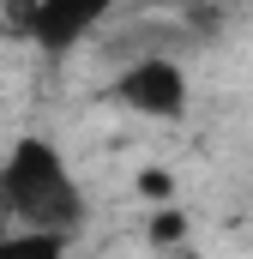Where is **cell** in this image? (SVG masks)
I'll use <instances>...</instances> for the list:
<instances>
[{
	"label": "cell",
	"mask_w": 253,
	"mask_h": 259,
	"mask_svg": "<svg viewBox=\"0 0 253 259\" xmlns=\"http://www.w3.org/2000/svg\"><path fill=\"white\" fill-rule=\"evenodd\" d=\"M151 241H157V247H169V241H187V217H181L175 205H163V211L151 217Z\"/></svg>",
	"instance_id": "277c9868"
},
{
	"label": "cell",
	"mask_w": 253,
	"mask_h": 259,
	"mask_svg": "<svg viewBox=\"0 0 253 259\" xmlns=\"http://www.w3.org/2000/svg\"><path fill=\"white\" fill-rule=\"evenodd\" d=\"M109 6H115V0H36L24 36H30L36 49H49V55H66L72 42H85V36L109 18Z\"/></svg>",
	"instance_id": "3957f363"
},
{
	"label": "cell",
	"mask_w": 253,
	"mask_h": 259,
	"mask_svg": "<svg viewBox=\"0 0 253 259\" xmlns=\"http://www.w3.org/2000/svg\"><path fill=\"white\" fill-rule=\"evenodd\" d=\"M139 187H145V193H151V199H169V193H175V181H169L163 169H151V175H145Z\"/></svg>",
	"instance_id": "5b68a950"
},
{
	"label": "cell",
	"mask_w": 253,
	"mask_h": 259,
	"mask_svg": "<svg viewBox=\"0 0 253 259\" xmlns=\"http://www.w3.org/2000/svg\"><path fill=\"white\" fill-rule=\"evenodd\" d=\"M199 6H253V0H199Z\"/></svg>",
	"instance_id": "8992f818"
},
{
	"label": "cell",
	"mask_w": 253,
	"mask_h": 259,
	"mask_svg": "<svg viewBox=\"0 0 253 259\" xmlns=\"http://www.w3.org/2000/svg\"><path fill=\"white\" fill-rule=\"evenodd\" d=\"M115 97H121L133 115L169 121V115L187 109V72H181L175 61H139V66H126V72H121Z\"/></svg>",
	"instance_id": "7a4b0ae2"
},
{
	"label": "cell",
	"mask_w": 253,
	"mask_h": 259,
	"mask_svg": "<svg viewBox=\"0 0 253 259\" xmlns=\"http://www.w3.org/2000/svg\"><path fill=\"white\" fill-rule=\"evenodd\" d=\"M0 205L18 211L24 223H49V229H72L78 217V187L66 175L61 151L43 139H18L12 157L0 163Z\"/></svg>",
	"instance_id": "6da1fadb"
}]
</instances>
